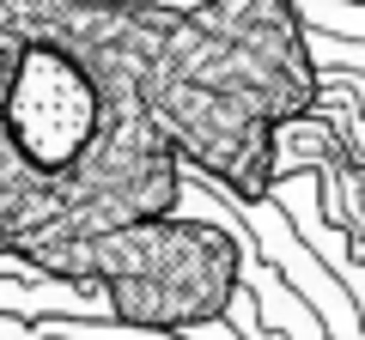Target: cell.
<instances>
[{"mask_svg":"<svg viewBox=\"0 0 365 340\" xmlns=\"http://www.w3.org/2000/svg\"><path fill=\"white\" fill-rule=\"evenodd\" d=\"M359 116H365V85H359Z\"/></svg>","mask_w":365,"mask_h":340,"instance_id":"4","label":"cell"},{"mask_svg":"<svg viewBox=\"0 0 365 340\" xmlns=\"http://www.w3.org/2000/svg\"><path fill=\"white\" fill-rule=\"evenodd\" d=\"M323 79L292 0H0V274L177 213L182 170L268 201Z\"/></svg>","mask_w":365,"mask_h":340,"instance_id":"1","label":"cell"},{"mask_svg":"<svg viewBox=\"0 0 365 340\" xmlns=\"http://www.w3.org/2000/svg\"><path fill=\"white\" fill-rule=\"evenodd\" d=\"M49 280L86 286L110 304V322L140 334H195L220 322L244 292V237L207 213H158L61 249Z\"/></svg>","mask_w":365,"mask_h":340,"instance_id":"2","label":"cell"},{"mask_svg":"<svg viewBox=\"0 0 365 340\" xmlns=\"http://www.w3.org/2000/svg\"><path fill=\"white\" fill-rule=\"evenodd\" d=\"M311 55H317V67H353V73H365V43H353V37L311 31Z\"/></svg>","mask_w":365,"mask_h":340,"instance_id":"3","label":"cell"}]
</instances>
